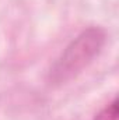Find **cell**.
<instances>
[{
    "instance_id": "1",
    "label": "cell",
    "mask_w": 119,
    "mask_h": 120,
    "mask_svg": "<svg viewBox=\"0 0 119 120\" xmlns=\"http://www.w3.org/2000/svg\"><path fill=\"white\" fill-rule=\"evenodd\" d=\"M107 34L99 27H90L80 32L60 53L49 70V82L63 85L76 78L102 52Z\"/></svg>"
},
{
    "instance_id": "2",
    "label": "cell",
    "mask_w": 119,
    "mask_h": 120,
    "mask_svg": "<svg viewBox=\"0 0 119 120\" xmlns=\"http://www.w3.org/2000/svg\"><path fill=\"white\" fill-rule=\"evenodd\" d=\"M118 119V105H116V101H114L111 105L105 106L97 116L94 120H116Z\"/></svg>"
}]
</instances>
